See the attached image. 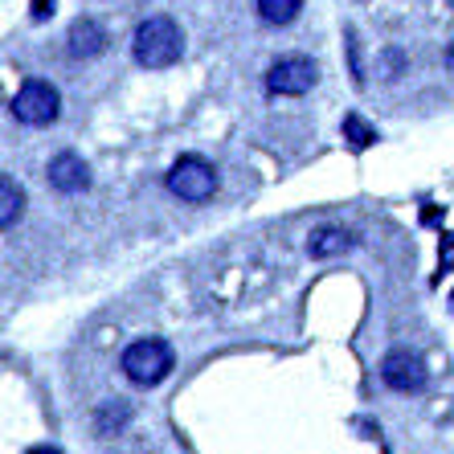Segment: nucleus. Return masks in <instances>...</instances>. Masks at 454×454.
Returning <instances> with one entry per match:
<instances>
[{
  "label": "nucleus",
  "instance_id": "9d476101",
  "mask_svg": "<svg viewBox=\"0 0 454 454\" xmlns=\"http://www.w3.org/2000/svg\"><path fill=\"white\" fill-rule=\"evenodd\" d=\"M21 213H25V192H21V184L4 172V176H0V225L12 230V225L21 222Z\"/></svg>",
  "mask_w": 454,
  "mask_h": 454
},
{
  "label": "nucleus",
  "instance_id": "9b49d317",
  "mask_svg": "<svg viewBox=\"0 0 454 454\" xmlns=\"http://www.w3.org/2000/svg\"><path fill=\"white\" fill-rule=\"evenodd\" d=\"M303 9V0H258V17L266 25H291Z\"/></svg>",
  "mask_w": 454,
  "mask_h": 454
},
{
  "label": "nucleus",
  "instance_id": "2eb2a0df",
  "mask_svg": "<svg viewBox=\"0 0 454 454\" xmlns=\"http://www.w3.org/2000/svg\"><path fill=\"white\" fill-rule=\"evenodd\" d=\"M29 454H62V450H58V446H33Z\"/></svg>",
  "mask_w": 454,
  "mask_h": 454
},
{
  "label": "nucleus",
  "instance_id": "1a4fd4ad",
  "mask_svg": "<svg viewBox=\"0 0 454 454\" xmlns=\"http://www.w3.org/2000/svg\"><path fill=\"white\" fill-rule=\"evenodd\" d=\"M356 246V238H352L344 225H319L316 233H311V242H307V254L311 258H336V254L352 250Z\"/></svg>",
  "mask_w": 454,
  "mask_h": 454
},
{
  "label": "nucleus",
  "instance_id": "f03ea898",
  "mask_svg": "<svg viewBox=\"0 0 454 454\" xmlns=\"http://www.w3.org/2000/svg\"><path fill=\"white\" fill-rule=\"evenodd\" d=\"M119 369L127 372V380H136V385L152 389V385H160V380L176 369V352H172L168 340H160V336L136 340V344H127L123 348Z\"/></svg>",
  "mask_w": 454,
  "mask_h": 454
},
{
  "label": "nucleus",
  "instance_id": "f257e3e1",
  "mask_svg": "<svg viewBox=\"0 0 454 454\" xmlns=\"http://www.w3.org/2000/svg\"><path fill=\"white\" fill-rule=\"evenodd\" d=\"M184 53V33L172 17H148L139 21L136 33H131V58H136L144 70H168V66L180 62Z\"/></svg>",
  "mask_w": 454,
  "mask_h": 454
},
{
  "label": "nucleus",
  "instance_id": "20e7f679",
  "mask_svg": "<svg viewBox=\"0 0 454 454\" xmlns=\"http://www.w3.org/2000/svg\"><path fill=\"white\" fill-rule=\"evenodd\" d=\"M168 192L192 205L209 201L213 192H217V168L201 156H180L168 168Z\"/></svg>",
  "mask_w": 454,
  "mask_h": 454
},
{
  "label": "nucleus",
  "instance_id": "6e6552de",
  "mask_svg": "<svg viewBox=\"0 0 454 454\" xmlns=\"http://www.w3.org/2000/svg\"><path fill=\"white\" fill-rule=\"evenodd\" d=\"M103 50H106V29L98 21H90V17H78L70 25V33H66V53L86 62V58H98Z\"/></svg>",
  "mask_w": 454,
  "mask_h": 454
},
{
  "label": "nucleus",
  "instance_id": "f8f14e48",
  "mask_svg": "<svg viewBox=\"0 0 454 454\" xmlns=\"http://www.w3.org/2000/svg\"><path fill=\"white\" fill-rule=\"evenodd\" d=\"M340 131H344V139H348L356 152H364V148H372L377 144V127L372 123H364V119L352 111V115H344V123H340Z\"/></svg>",
  "mask_w": 454,
  "mask_h": 454
},
{
  "label": "nucleus",
  "instance_id": "0eeeda50",
  "mask_svg": "<svg viewBox=\"0 0 454 454\" xmlns=\"http://www.w3.org/2000/svg\"><path fill=\"white\" fill-rule=\"evenodd\" d=\"M50 189L66 192V197H74V192H86L90 189V168H86V160L74 156V152H62V156L50 160Z\"/></svg>",
  "mask_w": 454,
  "mask_h": 454
},
{
  "label": "nucleus",
  "instance_id": "39448f33",
  "mask_svg": "<svg viewBox=\"0 0 454 454\" xmlns=\"http://www.w3.org/2000/svg\"><path fill=\"white\" fill-rule=\"evenodd\" d=\"M316 78H319V66L311 62V58L291 53V58H278V62L266 70V90H270V95H307V90L316 86Z\"/></svg>",
  "mask_w": 454,
  "mask_h": 454
},
{
  "label": "nucleus",
  "instance_id": "423d86ee",
  "mask_svg": "<svg viewBox=\"0 0 454 454\" xmlns=\"http://www.w3.org/2000/svg\"><path fill=\"white\" fill-rule=\"evenodd\" d=\"M380 380H385L389 389H397V393H418V389H426L430 372H426V360L418 356V352L393 348L389 356L380 360Z\"/></svg>",
  "mask_w": 454,
  "mask_h": 454
},
{
  "label": "nucleus",
  "instance_id": "4468645a",
  "mask_svg": "<svg viewBox=\"0 0 454 454\" xmlns=\"http://www.w3.org/2000/svg\"><path fill=\"white\" fill-rule=\"evenodd\" d=\"M53 9H58V4H53V0H33L29 17H33V21H50V17H53Z\"/></svg>",
  "mask_w": 454,
  "mask_h": 454
},
{
  "label": "nucleus",
  "instance_id": "ddd939ff",
  "mask_svg": "<svg viewBox=\"0 0 454 454\" xmlns=\"http://www.w3.org/2000/svg\"><path fill=\"white\" fill-rule=\"evenodd\" d=\"M95 422H98V430L103 434H119L127 422H131V405L119 402V397L115 402H103L98 405V413H95Z\"/></svg>",
  "mask_w": 454,
  "mask_h": 454
},
{
  "label": "nucleus",
  "instance_id": "dca6fc26",
  "mask_svg": "<svg viewBox=\"0 0 454 454\" xmlns=\"http://www.w3.org/2000/svg\"><path fill=\"white\" fill-rule=\"evenodd\" d=\"M446 66L454 70V42H450V50H446Z\"/></svg>",
  "mask_w": 454,
  "mask_h": 454
},
{
  "label": "nucleus",
  "instance_id": "7ed1b4c3",
  "mask_svg": "<svg viewBox=\"0 0 454 454\" xmlns=\"http://www.w3.org/2000/svg\"><path fill=\"white\" fill-rule=\"evenodd\" d=\"M12 115L25 127H50L53 119L62 115V95L58 86L45 78H25L21 90L12 95Z\"/></svg>",
  "mask_w": 454,
  "mask_h": 454
}]
</instances>
